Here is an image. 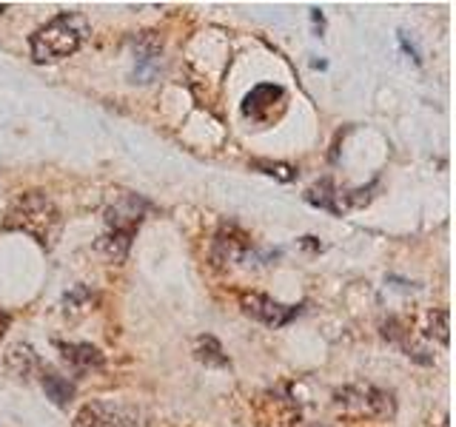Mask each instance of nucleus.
Instances as JSON below:
<instances>
[{"instance_id": "obj_7", "label": "nucleus", "mask_w": 456, "mask_h": 427, "mask_svg": "<svg viewBox=\"0 0 456 427\" xmlns=\"http://www.w3.org/2000/svg\"><path fill=\"white\" fill-rule=\"evenodd\" d=\"M285 92L274 83H260L246 94V103H242V114L251 120H268V114L274 111L277 103H282Z\"/></svg>"}, {"instance_id": "obj_10", "label": "nucleus", "mask_w": 456, "mask_h": 427, "mask_svg": "<svg viewBox=\"0 0 456 427\" xmlns=\"http://www.w3.org/2000/svg\"><path fill=\"white\" fill-rule=\"evenodd\" d=\"M305 199L311 205H317V208H325V211H331V214H342V208H339V194L334 191V185H331V180H322V182H317L314 189H308V194H305Z\"/></svg>"}, {"instance_id": "obj_6", "label": "nucleus", "mask_w": 456, "mask_h": 427, "mask_svg": "<svg viewBox=\"0 0 456 427\" xmlns=\"http://www.w3.org/2000/svg\"><path fill=\"white\" fill-rule=\"evenodd\" d=\"M75 427H134V424L123 407H114L106 402H92L75 416Z\"/></svg>"}, {"instance_id": "obj_5", "label": "nucleus", "mask_w": 456, "mask_h": 427, "mask_svg": "<svg viewBox=\"0 0 456 427\" xmlns=\"http://www.w3.org/2000/svg\"><path fill=\"white\" fill-rule=\"evenodd\" d=\"M339 405L356 407V413H365V416H391V396H385L382 391L374 388H348L339 393Z\"/></svg>"}, {"instance_id": "obj_13", "label": "nucleus", "mask_w": 456, "mask_h": 427, "mask_svg": "<svg viewBox=\"0 0 456 427\" xmlns=\"http://www.w3.org/2000/svg\"><path fill=\"white\" fill-rule=\"evenodd\" d=\"M399 43H403V49H405V52H408V54L413 57V60H417V63H419V54H417V49H413V46H411V43H408V40H405L403 35H399Z\"/></svg>"}, {"instance_id": "obj_11", "label": "nucleus", "mask_w": 456, "mask_h": 427, "mask_svg": "<svg viewBox=\"0 0 456 427\" xmlns=\"http://www.w3.org/2000/svg\"><path fill=\"white\" fill-rule=\"evenodd\" d=\"M194 353H197V359L206 362V365H225L223 348H220V342L214 339V336H200Z\"/></svg>"}, {"instance_id": "obj_2", "label": "nucleus", "mask_w": 456, "mask_h": 427, "mask_svg": "<svg viewBox=\"0 0 456 427\" xmlns=\"http://www.w3.org/2000/svg\"><path fill=\"white\" fill-rule=\"evenodd\" d=\"M6 231H23L35 237L40 246L52 248L57 234H61V214L52 205V199L40 191H28L14 199V205L6 214Z\"/></svg>"}, {"instance_id": "obj_12", "label": "nucleus", "mask_w": 456, "mask_h": 427, "mask_svg": "<svg viewBox=\"0 0 456 427\" xmlns=\"http://www.w3.org/2000/svg\"><path fill=\"white\" fill-rule=\"evenodd\" d=\"M254 168H263L265 174H271V177H280L282 182H289V180H294V168L291 165H282V163H254Z\"/></svg>"}, {"instance_id": "obj_9", "label": "nucleus", "mask_w": 456, "mask_h": 427, "mask_svg": "<svg viewBox=\"0 0 456 427\" xmlns=\"http://www.w3.org/2000/svg\"><path fill=\"white\" fill-rule=\"evenodd\" d=\"M40 384H43V391H46V396L52 399L57 407H66L71 399H75V384H71L69 379H63L52 367L40 370Z\"/></svg>"}, {"instance_id": "obj_3", "label": "nucleus", "mask_w": 456, "mask_h": 427, "mask_svg": "<svg viewBox=\"0 0 456 427\" xmlns=\"http://www.w3.org/2000/svg\"><path fill=\"white\" fill-rule=\"evenodd\" d=\"M142 211H146V203L137 197H123L118 205H111L106 211L109 231L100 237L97 248L103 251L111 262L126 260L128 246H132V237L137 234V228L142 222Z\"/></svg>"}, {"instance_id": "obj_4", "label": "nucleus", "mask_w": 456, "mask_h": 427, "mask_svg": "<svg viewBox=\"0 0 456 427\" xmlns=\"http://www.w3.org/2000/svg\"><path fill=\"white\" fill-rule=\"evenodd\" d=\"M240 305L251 319L263 322L268 327H285L294 317H299V310H303V305H280L265 294H246L240 299Z\"/></svg>"}, {"instance_id": "obj_1", "label": "nucleus", "mask_w": 456, "mask_h": 427, "mask_svg": "<svg viewBox=\"0 0 456 427\" xmlns=\"http://www.w3.org/2000/svg\"><path fill=\"white\" fill-rule=\"evenodd\" d=\"M89 37V20L80 12H61L46 26H40L28 40L35 63H57L75 54L83 40Z\"/></svg>"}, {"instance_id": "obj_8", "label": "nucleus", "mask_w": 456, "mask_h": 427, "mask_svg": "<svg viewBox=\"0 0 456 427\" xmlns=\"http://www.w3.org/2000/svg\"><path fill=\"white\" fill-rule=\"evenodd\" d=\"M63 353V359L75 367V374H89V370L103 367V353H100L94 345H57Z\"/></svg>"}, {"instance_id": "obj_15", "label": "nucleus", "mask_w": 456, "mask_h": 427, "mask_svg": "<svg viewBox=\"0 0 456 427\" xmlns=\"http://www.w3.org/2000/svg\"><path fill=\"white\" fill-rule=\"evenodd\" d=\"M4 9H6V4H0V12H4Z\"/></svg>"}, {"instance_id": "obj_14", "label": "nucleus", "mask_w": 456, "mask_h": 427, "mask_svg": "<svg viewBox=\"0 0 456 427\" xmlns=\"http://www.w3.org/2000/svg\"><path fill=\"white\" fill-rule=\"evenodd\" d=\"M6 325H9V317H6V313H0V336H4V331H6Z\"/></svg>"}]
</instances>
